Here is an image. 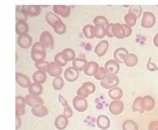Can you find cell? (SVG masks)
Wrapping results in <instances>:
<instances>
[{
	"mask_svg": "<svg viewBox=\"0 0 158 130\" xmlns=\"http://www.w3.org/2000/svg\"><path fill=\"white\" fill-rule=\"evenodd\" d=\"M46 21L53 28L54 31L58 34H64L66 31V26L62 20L53 13H47L45 16Z\"/></svg>",
	"mask_w": 158,
	"mask_h": 130,
	"instance_id": "1",
	"label": "cell"
},
{
	"mask_svg": "<svg viewBox=\"0 0 158 130\" xmlns=\"http://www.w3.org/2000/svg\"><path fill=\"white\" fill-rule=\"evenodd\" d=\"M31 54L33 61L39 62L44 61L47 56V51L40 42H36L32 46Z\"/></svg>",
	"mask_w": 158,
	"mask_h": 130,
	"instance_id": "2",
	"label": "cell"
},
{
	"mask_svg": "<svg viewBox=\"0 0 158 130\" xmlns=\"http://www.w3.org/2000/svg\"><path fill=\"white\" fill-rule=\"evenodd\" d=\"M95 85L91 82H84L77 91V95L83 98H87L89 95L93 94L95 92Z\"/></svg>",
	"mask_w": 158,
	"mask_h": 130,
	"instance_id": "3",
	"label": "cell"
},
{
	"mask_svg": "<svg viewBox=\"0 0 158 130\" xmlns=\"http://www.w3.org/2000/svg\"><path fill=\"white\" fill-rule=\"evenodd\" d=\"M40 42L47 49L52 50L54 45V39L52 35L48 31H43L40 37Z\"/></svg>",
	"mask_w": 158,
	"mask_h": 130,
	"instance_id": "4",
	"label": "cell"
},
{
	"mask_svg": "<svg viewBox=\"0 0 158 130\" xmlns=\"http://www.w3.org/2000/svg\"><path fill=\"white\" fill-rule=\"evenodd\" d=\"M119 83V78L117 76L107 74L105 79L101 81L102 86L106 89L114 88L118 86Z\"/></svg>",
	"mask_w": 158,
	"mask_h": 130,
	"instance_id": "5",
	"label": "cell"
},
{
	"mask_svg": "<svg viewBox=\"0 0 158 130\" xmlns=\"http://www.w3.org/2000/svg\"><path fill=\"white\" fill-rule=\"evenodd\" d=\"M74 108L79 112H84L88 108V102L83 97L77 96L74 97L73 100Z\"/></svg>",
	"mask_w": 158,
	"mask_h": 130,
	"instance_id": "6",
	"label": "cell"
},
{
	"mask_svg": "<svg viewBox=\"0 0 158 130\" xmlns=\"http://www.w3.org/2000/svg\"><path fill=\"white\" fill-rule=\"evenodd\" d=\"M156 18L154 15L150 12L146 11L143 13L141 26L144 28H150L155 24Z\"/></svg>",
	"mask_w": 158,
	"mask_h": 130,
	"instance_id": "7",
	"label": "cell"
},
{
	"mask_svg": "<svg viewBox=\"0 0 158 130\" xmlns=\"http://www.w3.org/2000/svg\"><path fill=\"white\" fill-rule=\"evenodd\" d=\"M105 68L108 74L115 75L120 70V65L115 60H110L107 61L105 63Z\"/></svg>",
	"mask_w": 158,
	"mask_h": 130,
	"instance_id": "8",
	"label": "cell"
},
{
	"mask_svg": "<svg viewBox=\"0 0 158 130\" xmlns=\"http://www.w3.org/2000/svg\"><path fill=\"white\" fill-rule=\"evenodd\" d=\"M16 117L22 116L25 113V101L22 96L16 97Z\"/></svg>",
	"mask_w": 158,
	"mask_h": 130,
	"instance_id": "9",
	"label": "cell"
},
{
	"mask_svg": "<svg viewBox=\"0 0 158 130\" xmlns=\"http://www.w3.org/2000/svg\"><path fill=\"white\" fill-rule=\"evenodd\" d=\"M53 11L57 15L67 18L70 15L71 8L70 6L66 5H55L53 6Z\"/></svg>",
	"mask_w": 158,
	"mask_h": 130,
	"instance_id": "10",
	"label": "cell"
},
{
	"mask_svg": "<svg viewBox=\"0 0 158 130\" xmlns=\"http://www.w3.org/2000/svg\"><path fill=\"white\" fill-rule=\"evenodd\" d=\"M124 107V104L122 101L115 100L110 103L109 108L112 114L118 115L122 113Z\"/></svg>",
	"mask_w": 158,
	"mask_h": 130,
	"instance_id": "11",
	"label": "cell"
},
{
	"mask_svg": "<svg viewBox=\"0 0 158 130\" xmlns=\"http://www.w3.org/2000/svg\"><path fill=\"white\" fill-rule=\"evenodd\" d=\"M47 72L51 76L56 77L62 74V69L55 62H51L47 65Z\"/></svg>",
	"mask_w": 158,
	"mask_h": 130,
	"instance_id": "12",
	"label": "cell"
},
{
	"mask_svg": "<svg viewBox=\"0 0 158 130\" xmlns=\"http://www.w3.org/2000/svg\"><path fill=\"white\" fill-rule=\"evenodd\" d=\"M32 38L27 34L19 36L17 40L18 45L20 47L23 49L29 48L32 45Z\"/></svg>",
	"mask_w": 158,
	"mask_h": 130,
	"instance_id": "13",
	"label": "cell"
},
{
	"mask_svg": "<svg viewBox=\"0 0 158 130\" xmlns=\"http://www.w3.org/2000/svg\"><path fill=\"white\" fill-rule=\"evenodd\" d=\"M26 104L30 107L44 105V101L40 97L31 95H27L25 97Z\"/></svg>",
	"mask_w": 158,
	"mask_h": 130,
	"instance_id": "14",
	"label": "cell"
},
{
	"mask_svg": "<svg viewBox=\"0 0 158 130\" xmlns=\"http://www.w3.org/2000/svg\"><path fill=\"white\" fill-rule=\"evenodd\" d=\"M99 68V67L97 63L94 61H89L86 65L83 71L86 75L92 76L96 74L98 71Z\"/></svg>",
	"mask_w": 158,
	"mask_h": 130,
	"instance_id": "15",
	"label": "cell"
},
{
	"mask_svg": "<svg viewBox=\"0 0 158 130\" xmlns=\"http://www.w3.org/2000/svg\"><path fill=\"white\" fill-rule=\"evenodd\" d=\"M109 47V43L106 40L101 41L94 48V52L99 57L104 56L107 52Z\"/></svg>",
	"mask_w": 158,
	"mask_h": 130,
	"instance_id": "16",
	"label": "cell"
},
{
	"mask_svg": "<svg viewBox=\"0 0 158 130\" xmlns=\"http://www.w3.org/2000/svg\"><path fill=\"white\" fill-rule=\"evenodd\" d=\"M128 52L125 48L120 47L115 51L114 57L116 61L119 63H123L125 60L128 55Z\"/></svg>",
	"mask_w": 158,
	"mask_h": 130,
	"instance_id": "17",
	"label": "cell"
},
{
	"mask_svg": "<svg viewBox=\"0 0 158 130\" xmlns=\"http://www.w3.org/2000/svg\"><path fill=\"white\" fill-rule=\"evenodd\" d=\"M69 124V120L64 115L61 114L56 118L54 125L56 128L59 130L65 129Z\"/></svg>",
	"mask_w": 158,
	"mask_h": 130,
	"instance_id": "18",
	"label": "cell"
},
{
	"mask_svg": "<svg viewBox=\"0 0 158 130\" xmlns=\"http://www.w3.org/2000/svg\"><path fill=\"white\" fill-rule=\"evenodd\" d=\"M65 79L69 82H73L77 79L79 73L73 67H70L65 69L64 73Z\"/></svg>",
	"mask_w": 158,
	"mask_h": 130,
	"instance_id": "19",
	"label": "cell"
},
{
	"mask_svg": "<svg viewBox=\"0 0 158 130\" xmlns=\"http://www.w3.org/2000/svg\"><path fill=\"white\" fill-rule=\"evenodd\" d=\"M26 11L27 16L30 17H37L40 14L41 9L39 5H27L22 6Z\"/></svg>",
	"mask_w": 158,
	"mask_h": 130,
	"instance_id": "20",
	"label": "cell"
},
{
	"mask_svg": "<svg viewBox=\"0 0 158 130\" xmlns=\"http://www.w3.org/2000/svg\"><path fill=\"white\" fill-rule=\"evenodd\" d=\"M15 79L17 83L23 88L29 87L31 84V82L29 78L19 72L16 73Z\"/></svg>",
	"mask_w": 158,
	"mask_h": 130,
	"instance_id": "21",
	"label": "cell"
},
{
	"mask_svg": "<svg viewBox=\"0 0 158 130\" xmlns=\"http://www.w3.org/2000/svg\"><path fill=\"white\" fill-rule=\"evenodd\" d=\"M31 112L34 116L38 118H42L48 114V110L45 106L39 105L33 107L31 109Z\"/></svg>",
	"mask_w": 158,
	"mask_h": 130,
	"instance_id": "22",
	"label": "cell"
},
{
	"mask_svg": "<svg viewBox=\"0 0 158 130\" xmlns=\"http://www.w3.org/2000/svg\"><path fill=\"white\" fill-rule=\"evenodd\" d=\"M114 36L119 39H123L125 37V29L123 25L116 23L114 25L113 28Z\"/></svg>",
	"mask_w": 158,
	"mask_h": 130,
	"instance_id": "23",
	"label": "cell"
},
{
	"mask_svg": "<svg viewBox=\"0 0 158 130\" xmlns=\"http://www.w3.org/2000/svg\"><path fill=\"white\" fill-rule=\"evenodd\" d=\"M97 124L100 128L105 130L109 128L110 122L108 117L104 115H101L98 118Z\"/></svg>",
	"mask_w": 158,
	"mask_h": 130,
	"instance_id": "24",
	"label": "cell"
},
{
	"mask_svg": "<svg viewBox=\"0 0 158 130\" xmlns=\"http://www.w3.org/2000/svg\"><path fill=\"white\" fill-rule=\"evenodd\" d=\"M16 33L19 36L27 34L29 31V25L26 21H18L15 25Z\"/></svg>",
	"mask_w": 158,
	"mask_h": 130,
	"instance_id": "25",
	"label": "cell"
},
{
	"mask_svg": "<svg viewBox=\"0 0 158 130\" xmlns=\"http://www.w3.org/2000/svg\"><path fill=\"white\" fill-rule=\"evenodd\" d=\"M132 110L134 112H139L143 114L145 111L143 98L139 97H137L134 101L132 106Z\"/></svg>",
	"mask_w": 158,
	"mask_h": 130,
	"instance_id": "26",
	"label": "cell"
},
{
	"mask_svg": "<svg viewBox=\"0 0 158 130\" xmlns=\"http://www.w3.org/2000/svg\"><path fill=\"white\" fill-rule=\"evenodd\" d=\"M32 79L35 83L43 84L46 82L47 79V75L46 73L40 71H36L32 76Z\"/></svg>",
	"mask_w": 158,
	"mask_h": 130,
	"instance_id": "27",
	"label": "cell"
},
{
	"mask_svg": "<svg viewBox=\"0 0 158 130\" xmlns=\"http://www.w3.org/2000/svg\"><path fill=\"white\" fill-rule=\"evenodd\" d=\"M88 62L86 60L83 58H75L72 62V65L77 71H81L84 70Z\"/></svg>",
	"mask_w": 158,
	"mask_h": 130,
	"instance_id": "28",
	"label": "cell"
},
{
	"mask_svg": "<svg viewBox=\"0 0 158 130\" xmlns=\"http://www.w3.org/2000/svg\"><path fill=\"white\" fill-rule=\"evenodd\" d=\"M28 92L31 95L38 96L42 94L43 87L40 84L32 83L29 87Z\"/></svg>",
	"mask_w": 158,
	"mask_h": 130,
	"instance_id": "29",
	"label": "cell"
},
{
	"mask_svg": "<svg viewBox=\"0 0 158 130\" xmlns=\"http://www.w3.org/2000/svg\"><path fill=\"white\" fill-rule=\"evenodd\" d=\"M82 31L87 38L93 39L95 37V27L92 25H85L83 28Z\"/></svg>",
	"mask_w": 158,
	"mask_h": 130,
	"instance_id": "30",
	"label": "cell"
},
{
	"mask_svg": "<svg viewBox=\"0 0 158 130\" xmlns=\"http://www.w3.org/2000/svg\"><path fill=\"white\" fill-rule=\"evenodd\" d=\"M109 97L112 99L118 100L122 98L123 95V92L121 89L119 87H114L110 89L108 92Z\"/></svg>",
	"mask_w": 158,
	"mask_h": 130,
	"instance_id": "31",
	"label": "cell"
},
{
	"mask_svg": "<svg viewBox=\"0 0 158 130\" xmlns=\"http://www.w3.org/2000/svg\"><path fill=\"white\" fill-rule=\"evenodd\" d=\"M144 105L145 110L147 111H151L154 108L155 102L154 100L150 96H145L143 97Z\"/></svg>",
	"mask_w": 158,
	"mask_h": 130,
	"instance_id": "32",
	"label": "cell"
},
{
	"mask_svg": "<svg viewBox=\"0 0 158 130\" xmlns=\"http://www.w3.org/2000/svg\"><path fill=\"white\" fill-rule=\"evenodd\" d=\"M138 60L137 56L133 53L129 54L125 60V65L128 67L135 66L138 63Z\"/></svg>",
	"mask_w": 158,
	"mask_h": 130,
	"instance_id": "33",
	"label": "cell"
},
{
	"mask_svg": "<svg viewBox=\"0 0 158 130\" xmlns=\"http://www.w3.org/2000/svg\"><path fill=\"white\" fill-rule=\"evenodd\" d=\"M62 57L66 61H73L76 57L75 52L72 49L66 48L62 51Z\"/></svg>",
	"mask_w": 158,
	"mask_h": 130,
	"instance_id": "34",
	"label": "cell"
},
{
	"mask_svg": "<svg viewBox=\"0 0 158 130\" xmlns=\"http://www.w3.org/2000/svg\"><path fill=\"white\" fill-rule=\"evenodd\" d=\"M16 9V20L18 21H26L27 18V14L23 8H19V6Z\"/></svg>",
	"mask_w": 158,
	"mask_h": 130,
	"instance_id": "35",
	"label": "cell"
},
{
	"mask_svg": "<svg viewBox=\"0 0 158 130\" xmlns=\"http://www.w3.org/2000/svg\"><path fill=\"white\" fill-rule=\"evenodd\" d=\"M123 130H139L138 124L132 120H127L123 124Z\"/></svg>",
	"mask_w": 158,
	"mask_h": 130,
	"instance_id": "36",
	"label": "cell"
},
{
	"mask_svg": "<svg viewBox=\"0 0 158 130\" xmlns=\"http://www.w3.org/2000/svg\"><path fill=\"white\" fill-rule=\"evenodd\" d=\"M52 85L53 88L56 90H60L64 86V80L61 77H56L54 78L52 81Z\"/></svg>",
	"mask_w": 158,
	"mask_h": 130,
	"instance_id": "37",
	"label": "cell"
},
{
	"mask_svg": "<svg viewBox=\"0 0 158 130\" xmlns=\"http://www.w3.org/2000/svg\"><path fill=\"white\" fill-rule=\"evenodd\" d=\"M93 21L95 26H102L105 27L107 26L108 24V21L107 18L102 16H96L94 18Z\"/></svg>",
	"mask_w": 158,
	"mask_h": 130,
	"instance_id": "38",
	"label": "cell"
},
{
	"mask_svg": "<svg viewBox=\"0 0 158 130\" xmlns=\"http://www.w3.org/2000/svg\"><path fill=\"white\" fill-rule=\"evenodd\" d=\"M142 11V8L140 5H133L130 7L128 13L134 15L137 19L140 16Z\"/></svg>",
	"mask_w": 158,
	"mask_h": 130,
	"instance_id": "39",
	"label": "cell"
},
{
	"mask_svg": "<svg viewBox=\"0 0 158 130\" xmlns=\"http://www.w3.org/2000/svg\"><path fill=\"white\" fill-rule=\"evenodd\" d=\"M107 71H106L105 68L103 67H99L98 71L94 75V77L97 80L102 81L105 79L106 78L107 75Z\"/></svg>",
	"mask_w": 158,
	"mask_h": 130,
	"instance_id": "40",
	"label": "cell"
},
{
	"mask_svg": "<svg viewBox=\"0 0 158 130\" xmlns=\"http://www.w3.org/2000/svg\"><path fill=\"white\" fill-rule=\"evenodd\" d=\"M137 18L134 15L128 13L124 16V20L126 24L130 27H134L136 23Z\"/></svg>",
	"mask_w": 158,
	"mask_h": 130,
	"instance_id": "41",
	"label": "cell"
},
{
	"mask_svg": "<svg viewBox=\"0 0 158 130\" xmlns=\"http://www.w3.org/2000/svg\"><path fill=\"white\" fill-rule=\"evenodd\" d=\"M54 60L55 62L60 67L65 66L68 63L62 57V52L58 53L56 54Z\"/></svg>",
	"mask_w": 158,
	"mask_h": 130,
	"instance_id": "42",
	"label": "cell"
},
{
	"mask_svg": "<svg viewBox=\"0 0 158 130\" xmlns=\"http://www.w3.org/2000/svg\"><path fill=\"white\" fill-rule=\"evenodd\" d=\"M95 37L98 38H102L106 35L105 27L102 26H95Z\"/></svg>",
	"mask_w": 158,
	"mask_h": 130,
	"instance_id": "43",
	"label": "cell"
},
{
	"mask_svg": "<svg viewBox=\"0 0 158 130\" xmlns=\"http://www.w3.org/2000/svg\"><path fill=\"white\" fill-rule=\"evenodd\" d=\"M49 63L47 61H43L36 62L35 63V67L38 71H43V72H47V65Z\"/></svg>",
	"mask_w": 158,
	"mask_h": 130,
	"instance_id": "44",
	"label": "cell"
},
{
	"mask_svg": "<svg viewBox=\"0 0 158 130\" xmlns=\"http://www.w3.org/2000/svg\"><path fill=\"white\" fill-rule=\"evenodd\" d=\"M114 24L110 23L106 26L105 29L106 35L108 37L113 38L114 37L113 32V28Z\"/></svg>",
	"mask_w": 158,
	"mask_h": 130,
	"instance_id": "45",
	"label": "cell"
},
{
	"mask_svg": "<svg viewBox=\"0 0 158 130\" xmlns=\"http://www.w3.org/2000/svg\"><path fill=\"white\" fill-rule=\"evenodd\" d=\"M151 57L149 58V61H148V63L147 64V68L148 70L150 71H156L158 70V68L156 66V65L153 63H152L151 62Z\"/></svg>",
	"mask_w": 158,
	"mask_h": 130,
	"instance_id": "46",
	"label": "cell"
},
{
	"mask_svg": "<svg viewBox=\"0 0 158 130\" xmlns=\"http://www.w3.org/2000/svg\"><path fill=\"white\" fill-rule=\"evenodd\" d=\"M73 112L71 108L69 106H66L64 107V111H63V115L67 117L68 119L71 118L73 115Z\"/></svg>",
	"mask_w": 158,
	"mask_h": 130,
	"instance_id": "47",
	"label": "cell"
},
{
	"mask_svg": "<svg viewBox=\"0 0 158 130\" xmlns=\"http://www.w3.org/2000/svg\"><path fill=\"white\" fill-rule=\"evenodd\" d=\"M149 130H158V121H152L148 126Z\"/></svg>",
	"mask_w": 158,
	"mask_h": 130,
	"instance_id": "48",
	"label": "cell"
},
{
	"mask_svg": "<svg viewBox=\"0 0 158 130\" xmlns=\"http://www.w3.org/2000/svg\"><path fill=\"white\" fill-rule=\"evenodd\" d=\"M123 26H124L125 29L126 35L125 37L127 38L131 34L132 30L131 27L129 26L127 24H123Z\"/></svg>",
	"mask_w": 158,
	"mask_h": 130,
	"instance_id": "49",
	"label": "cell"
},
{
	"mask_svg": "<svg viewBox=\"0 0 158 130\" xmlns=\"http://www.w3.org/2000/svg\"><path fill=\"white\" fill-rule=\"evenodd\" d=\"M59 100L60 103L62 104V105L63 107H66V106H69V105L68 104L67 101L61 95H59Z\"/></svg>",
	"mask_w": 158,
	"mask_h": 130,
	"instance_id": "50",
	"label": "cell"
},
{
	"mask_svg": "<svg viewBox=\"0 0 158 130\" xmlns=\"http://www.w3.org/2000/svg\"><path fill=\"white\" fill-rule=\"evenodd\" d=\"M21 119L19 117H16V129L17 130L19 129L21 126Z\"/></svg>",
	"mask_w": 158,
	"mask_h": 130,
	"instance_id": "51",
	"label": "cell"
},
{
	"mask_svg": "<svg viewBox=\"0 0 158 130\" xmlns=\"http://www.w3.org/2000/svg\"><path fill=\"white\" fill-rule=\"evenodd\" d=\"M153 43L156 47H158V33L156 34L154 38Z\"/></svg>",
	"mask_w": 158,
	"mask_h": 130,
	"instance_id": "52",
	"label": "cell"
},
{
	"mask_svg": "<svg viewBox=\"0 0 158 130\" xmlns=\"http://www.w3.org/2000/svg\"></svg>",
	"mask_w": 158,
	"mask_h": 130,
	"instance_id": "53",
	"label": "cell"
}]
</instances>
